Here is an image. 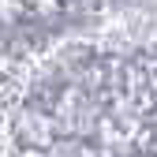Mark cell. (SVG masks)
<instances>
[]
</instances>
